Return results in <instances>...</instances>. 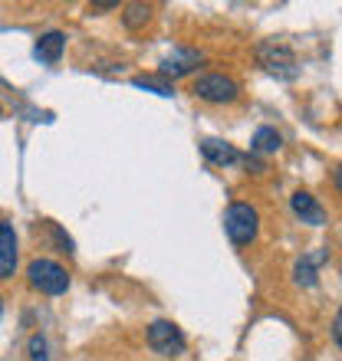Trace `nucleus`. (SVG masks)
I'll return each instance as SVG.
<instances>
[{
	"label": "nucleus",
	"instance_id": "obj_1",
	"mask_svg": "<svg viewBox=\"0 0 342 361\" xmlns=\"http://www.w3.org/2000/svg\"><path fill=\"white\" fill-rule=\"evenodd\" d=\"M224 233L234 247H250L260 233V214H256L254 204L247 200H234L228 210H224Z\"/></svg>",
	"mask_w": 342,
	"mask_h": 361
},
{
	"label": "nucleus",
	"instance_id": "obj_2",
	"mask_svg": "<svg viewBox=\"0 0 342 361\" xmlns=\"http://www.w3.org/2000/svg\"><path fill=\"white\" fill-rule=\"evenodd\" d=\"M191 92L208 105H230L240 99V82L234 76H224V73H204L194 79Z\"/></svg>",
	"mask_w": 342,
	"mask_h": 361
},
{
	"label": "nucleus",
	"instance_id": "obj_3",
	"mask_svg": "<svg viewBox=\"0 0 342 361\" xmlns=\"http://www.w3.org/2000/svg\"><path fill=\"white\" fill-rule=\"evenodd\" d=\"M256 63L280 79L296 76V53L283 39H264V43H256Z\"/></svg>",
	"mask_w": 342,
	"mask_h": 361
},
{
	"label": "nucleus",
	"instance_id": "obj_4",
	"mask_svg": "<svg viewBox=\"0 0 342 361\" xmlns=\"http://www.w3.org/2000/svg\"><path fill=\"white\" fill-rule=\"evenodd\" d=\"M27 279L33 289H40L43 295H63L69 289V273L59 267L57 259H30Z\"/></svg>",
	"mask_w": 342,
	"mask_h": 361
},
{
	"label": "nucleus",
	"instance_id": "obj_5",
	"mask_svg": "<svg viewBox=\"0 0 342 361\" xmlns=\"http://www.w3.org/2000/svg\"><path fill=\"white\" fill-rule=\"evenodd\" d=\"M148 348L158 355H165V358H178L181 352H184V332H181L175 322H168V319H155L152 325H148Z\"/></svg>",
	"mask_w": 342,
	"mask_h": 361
},
{
	"label": "nucleus",
	"instance_id": "obj_6",
	"mask_svg": "<svg viewBox=\"0 0 342 361\" xmlns=\"http://www.w3.org/2000/svg\"><path fill=\"white\" fill-rule=\"evenodd\" d=\"M17 230L10 220H0V283L17 273Z\"/></svg>",
	"mask_w": 342,
	"mask_h": 361
},
{
	"label": "nucleus",
	"instance_id": "obj_7",
	"mask_svg": "<svg viewBox=\"0 0 342 361\" xmlns=\"http://www.w3.org/2000/svg\"><path fill=\"white\" fill-rule=\"evenodd\" d=\"M290 210L296 214V220H303V224H309V227H323L326 224L323 204H319L309 190H296L293 197H290Z\"/></svg>",
	"mask_w": 342,
	"mask_h": 361
},
{
	"label": "nucleus",
	"instance_id": "obj_8",
	"mask_svg": "<svg viewBox=\"0 0 342 361\" xmlns=\"http://www.w3.org/2000/svg\"><path fill=\"white\" fill-rule=\"evenodd\" d=\"M201 154H204V161L214 164V168H230V164L244 161V154L230 142H220V138H204V142H201Z\"/></svg>",
	"mask_w": 342,
	"mask_h": 361
},
{
	"label": "nucleus",
	"instance_id": "obj_9",
	"mask_svg": "<svg viewBox=\"0 0 342 361\" xmlns=\"http://www.w3.org/2000/svg\"><path fill=\"white\" fill-rule=\"evenodd\" d=\"M326 250H319V253H303V257L293 263V279L296 286H303V289H313L316 279H319V267L326 263Z\"/></svg>",
	"mask_w": 342,
	"mask_h": 361
},
{
	"label": "nucleus",
	"instance_id": "obj_10",
	"mask_svg": "<svg viewBox=\"0 0 342 361\" xmlns=\"http://www.w3.org/2000/svg\"><path fill=\"white\" fill-rule=\"evenodd\" d=\"M63 49H66V33H59V30H49V33H43V37L37 39V47H33V56H37L40 63L53 66V63H59Z\"/></svg>",
	"mask_w": 342,
	"mask_h": 361
},
{
	"label": "nucleus",
	"instance_id": "obj_11",
	"mask_svg": "<svg viewBox=\"0 0 342 361\" xmlns=\"http://www.w3.org/2000/svg\"><path fill=\"white\" fill-rule=\"evenodd\" d=\"M201 63V53L198 49H175L168 59L162 63V76H171V79H178V76H188V73H194Z\"/></svg>",
	"mask_w": 342,
	"mask_h": 361
},
{
	"label": "nucleus",
	"instance_id": "obj_12",
	"mask_svg": "<svg viewBox=\"0 0 342 361\" xmlns=\"http://www.w3.org/2000/svg\"><path fill=\"white\" fill-rule=\"evenodd\" d=\"M283 148V135L264 125V128H256L254 138H250V154H276Z\"/></svg>",
	"mask_w": 342,
	"mask_h": 361
},
{
	"label": "nucleus",
	"instance_id": "obj_13",
	"mask_svg": "<svg viewBox=\"0 0 342 361\" xmlns=\"http://www.w3.org/2000/svg\"><path fill=\"white\" fill-rule=\"evenodd\" d=\"M152 4H125V13H122V23L125 30H142L148 20H152Z\"/></svg>",
	"mask_w": 342,
	"mask_h": 361
},
{
	"label": "nucleus",
	"instance_id": "obj_14",
	"mask_svg": "<svg viewBox=\"0 0 342 361\" xmlns=\"http://www.w3.org/2000/svg\"><path fill=\"white\" fill-rule=\"evenodd\" d=\"M132 82H135V86H138V89H148V92H155V95H165V99H168V95H175V89H171L168 82H158V79H148V76H135Z\"/></svg>",
	"mask_w": 342,
	"mask_h": 361
},
{
	"label": "nucleus",
	"instance_id": "obj_15",
	"mask_svg": "<svg viewBox=\"0 0 342 361\" xmlns=\"http://www.w3.org/2000/svg\"><path fill=\"white\" fill-rule=\"evenodd\" d=\"M27 352H30V361H49L47 355V338L43 335H30V345H27Z\"/></svg>",
	"mask_w": 342,
	"mask_h": 361
},
{
	"label": "nucleus",
	"instance_id": "obj_16",
	"mask_svg": "<svg viewBox=\"0 0 342 361\" xmlns=\"http://www.w3.org/2000/svg\"><path fill=\"white\" fill-rule=\"evenodd\" d=\"M47 230L53 233V240H57V247L63 250V253H69V257H73V240H69L66 233H63V230H59L57 224H53V220H47Z\"/></svg>",
	"mask_w": 342,
	"mask_h": 361
},
{
	"label": "nucleus",
	"instance_id": "obj_17",
	"mask_svg": "<svg viewBox=\"0 0 342 361\" xmlns=\"http://www.w3.org/2000/svg\"><path fill=\"white\" fill-rule=\"evenodd\" d=\"M333 342L342 348V309L336 312V319H333Z\"/></svg>",
	"mask_w": 342,
	"mask_h": 361
},
{
	"label": "nucleus",
	"instance_id": "obj_18",
	"mask_svg": "<svg viewBox=\"0 0 342 361\" xmlns=\"http://www.w3.org/2000/svg\"><path fill=\"white\" fill-rule=\"evenodd\" d=\"M115 7H119L115 0H105V4H93L89 10H93V13H102V10H115Z\"/></svg>",
	"mask_w": 342,
	"mask_h": 361
},
{
	"label": "nucleus",
	"instance_id": "obj_19",
	"mask_svg": "<svg viewBox=\"0 0 342 361\" xmlns=\"http://www.w3.org/2000/svg\"><path fill=\"white\" fill-rule=\"evenodd\" d=\"M333 184H336V190H339V197H342V161L336 164V171H333Z\"/></svg>",
	"mask_w": 342,
	"mask_h": 361
},
{
	"label": "nucleus",
	"instance_id": "obj_20",
	"mask_svg": "<svg viewBox=\"0 0 342 361\" xmlns=\"http://www.w3.org/2000/svg\"><path fill=\"white\" fill-rule=\"evenodd\" d=\"M0 309H4V295H0Z\"/></svg>",
	"mask_w": 342,
	"mask_h": 361
},
{
	"label": "nucleus",
	"instance_id": "obj_21",
	"mask_svg": "<svg viewBox=\"0 0 342 361\" xmlns=\"http://www.w3.org/2000/svg\"><path fill=\"white\" fill-rule=\"evenodd\" d=\"M0 115H4V109H0Z\"/></svg>",
	"mask_w": 342,
	"mask_h": 361
}]
</instances>
